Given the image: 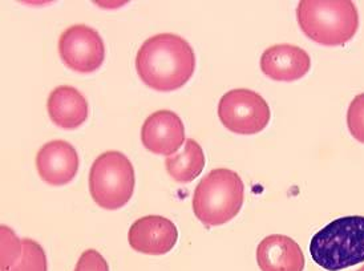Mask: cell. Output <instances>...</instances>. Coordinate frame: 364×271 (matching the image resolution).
Instances as JSON below:
<instances>
[{
	"instance_id": "obj_1",
	"label": "cell",
	"mask_w": 364,
	"mask_h": 271,
	"mask_svg": "<svg viewBox=\"0 0 364 271\" xmlns=\"http://www.w3.org/2000/svg\"><path fill=\"white\" fill-rule=\"evenodd\" d=\"M136 70L146 87L157 92H173L192 79L196 55L181 36L159 33L142 43L136 56Z\"/></svg>"
},
{
	"instance_id": "obj_2",
	"label": "cell",
	"mask_w": 364,
	"mask_h": 271,
	"mask_svg": "<svg viewBox=\"0 0 364 271\" xmlns=\"http://www.w3.org/2000/svg\"><path fill=\"white\" fill-rule=\"evenodd\" d=\"M296 21L310 41L324 47L347 44L359 28V14L351 0H302Z\"/></svg>"
},
{
	"instance_id": "obj_3",
	"label": "cell",
	"mask_w": 364,
	"mask_h": 271,
	"mask_svg": "<svg viewBox=\"0 0 364 271\" xmlns=\"http://www.w3.org/2000/svg\"><path fill=\"white\" fill-rule=\"evenodd\" d=\"M313 261L327 271H341L364 262V217L336 218L310 242Z\"/></svg>"
},
{
	"instance_id": "obj_4",
	"label": "cell",
	"mask_w": 364,
	"mask_h": 271,
	"mask_svg": "<svg viewBox=\"0 0 364 271\" xmlns=\"http://www.w3.org/2000/svg\"><path fill=\"white\" fill-rule=\"evenodd\" d=\"M245 200L243 181L237 171H209L193 194V211L205 226H221L238 216Z\"/></svg>"
},
{
	"instance_id": "obj_5",
	"label": "cell",
	"mask_w": 364,
	"mask_h": 271,
	"mask_svg": "<svg viewBox=\"0 0 364 271\" xmlns=\"http://www.w3.org/2000/svg\"><path fill=\"white\" fill-rule=\"evenodd\" d=\"M136 185L131 160L119 151L102 153L92 164L90 193L105 211H119L131 201Z\"/></svg>"
},
{
	"instance_id": "obj_6",
	"label": "cell",
	"mask_w": 364,
	"mask_h": 271,
	"mask_svg": "<svg viewBox=\"0 0 364 271\" xmlns=\"http://www.w3.org/2000/svg\"><path fill=\"white\" fill-rule=\"evenodd\" d=\"M218 117L228 131L250 136L269 125L272 112L259 93L241 88L223 95L218 104Z\"/></svg>"
},
{
	"instance_id": "obj_7",
	"label": "cell",
	"mask_w": 364,
	"mask_h": 271,
	"mask_svg": "<svg viewBox=\"0 0 364 271\" xmlns=\"http://www.w3.org/2000/svg\"><path fill=\"white\" fill-rule=\"evenodd\" d=\"M59 55L67 68L79 73H92L104 63L105 46L95 28L85 24H75L61 33Z\"/></svg>"
},
{
	"instance_id": "obj_8",
	"label": "cell",
	"mask_w": 364,
	"mask_h": 271,
	"mask_svg": "<svg viewBox=\"0 0 364 271\" xmlns=\"http://www.w3.org/2000/svg\"><path fill=\"white\" fill-rule=\"evenodd\" d=\"M178 230L171 220L162 216H145L134 222L128 233L132 249L148 255H164L173 250Z\"/></svg>"
},
{
	"instance_id": "obj_9",
	"label": "cell",
	"mask_w": 364,
	"mask_h": 271,
	"mask_svg": "<svg viewBox=\"0 0 364 271\" xmlns=\"http://www.w3.org/2000/svg\"><path fill=\"white\" fill-rule=\"evenodd\" d=\"M79 164L77 151L68 141H50L36 154L38 173L41 180L51 186L70 184L77 174Z\"/></svg>"
},
{
	"instance_id": "obj_10",
	"label": "cell",
	"mask_w": 364,
	"mask_h": 271,
	"mask_svg": "<svg viewBox=\"0 0 364 271\" xmlns=\"http://www.w3.org/2000/svg\"><path fill=\"white\" fill-rule=\"evenodd\" d=\"M141 141L153 154L172 156L186 141L181 117L166 110L154 112L142 124Z\"/></svg>"
},
{
	"instance_id": "obj_11",
	"label": "cell",
	"mask_w": 364,
	"mask_h": 271,
	"mask_svg": "<svg viewBox=\"0 0 364 271\" xmlns=\"http://www.w3.org/2000/svg\"><path fill=\"white\" fill-rule=\"evenodd\" d=\"M263 75L274 81L301 80L311 70L310 55L293 44H275L261 56Z\"/></svg>"
},
{
	"instance_id": "obj_12",
	"label": "cell",
	"mask_w": 364,
	"mask_h": 271,
	"mask_svg": "<svg viewBox=\"0 0 364 271\" xmlns=\"http://www.w3.org/2000/svg\"><path fill=\"white\" fill-rule=\"evenodd\" d=\"M257 263L261 271H304V254L293 238L272 234L258 245Z\"/></svg>"
},
{
	"instance_id": "obj_13",
	"label": "cell",
	"mask_w": 364,
	"mask_h": 271,
	"mask_svg": "<svg viewBox=\"0 0 364 271\" xmlns=\"http://www.w3.org/2000/svg\"><path fill=\"white\" fill-rule=\"evenodd\" d=\"M47 110L50 119L61 129H77L90 115L88 101L80 90L71 85H60L52 90Z\"/></svg>"
},
{
	"instance_id": "obj_14",
	"label": "cell",
	"mask_w": 364,
	"mask_h": 271,
	"mask_svg": "<svg viewBox=\"0 0 364 271\" xmlns=\"http://www.w3.org/2000/svg\"><path fill=\"white\" fill-rule=\"evenodd\" d=\"M165 168L173 180L180 184L192 182L205 168V153L201 145L193 139H186L183 149L165 160Z\"/></svg>"
},
{
	"instance_id": "obj_15",
	"label": "cell",
	"mask_w": 364,
	"mask_h": 271,
	"mask_svg": "<svg viewBox=\"0 0 364 271\" xmlns=\"http://www.w3.org/2000/svg\"><path fill=\"white\" fill-rule=\"evenodd\" d=\"M7 271H48L47 255L41 243L24 238L19 261L15 262Z\"/></svg>"
},
{
	"instance_id": "obj_16",
	"label": "cell",
	"mask_w": 364,
	"mask_h": 271,
	"mask_svg": "<svg viewBox=\"0 0 364 271\" xmlns=\"http://www.w3.org/2000/svg\"><path fill=\"white\" fill-rule=\"evenodd\" d=\"M1 266L0 270L7 271L16 261H19L23 253V240L11 230L9 226L1 225Z\"/></svg>"
},
{
	"instance_id": "obj_17",
	"label": "cell",
	"mask_w": 364,
	"mask_h": 271,
	"mask_svg": "<svg viewBox=\"0 0 364 271\" xmlns=\"http://www.w3.org/2000/svg\"><path fill=\"white\" fill-rule=\"evenodd\" d=\"M347 127L355 140L364 144V93L351 101L347 111Z\"/></svg>"
},
{
	"instance_id": "obj_18",
	"label": "cell",
	"mask_w": 364,
	"mask_h": 271,
	"mask_svg": "<svg viewBox=\"0 0 364 271\" xmlns=\"http://www.w3.org/2000/svg\"><path fill=\"white\" fill-rule=\"evenodd\" d=\"M75 271H109V265L99 251L88 249L81 254Z\"/></svg>"
},
{
	"instance_id": "obj_19",
	"label": "cell",
	"mask_w": 364,
	"mask_h": 271,
	"mask_svg": "<svg viewBox=\"0 0 364 271\" xmlns=\"http://www.w3.org/2000/svg\"><path fill=\"white\" fill-rule=\"evenodd\" d=\"M356 271H364V266H363V267H360V269H359V270H356Z\"/></svg>"
}]
</instances>
